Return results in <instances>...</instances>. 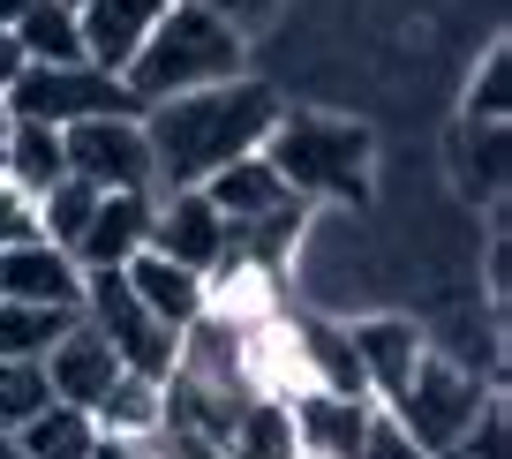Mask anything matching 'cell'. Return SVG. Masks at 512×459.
Instances as JSON below:
<instances>
[{
  "label": "cell",
  "instance_id": "603a6c76",
  "mask_svg": "<svg viewBox=\"0 0 512 459\" xmlns=\"http://www.w3.org/2000/svg\"><path fill=\"white\" fill-rule=\"evenodd\" d=\"M91 211H98V189H83V181L68 174L61 189L38 196V241H53V249H76V234L91 226Z\"/></svg>",
  "mask_w": 512,
  "mask_h": 459
},
{
  "label": "cell",
  "instance_id": "ac0fdd59",
  "mask_svg": "<svg viewBox=\"0 0 512 459\" xmlns=\"http://www.w3.org/2000/svg\"><path fill=\"white\" fill-rule=\"evenodd\" d=\"M8 38H16V53L31 68H76L83 61V31H76V8H68V0H23Z\"/></svg>",
  "mask_w": 512,
  "mask_h": 459
},
{
  "label": "cell",
  "instance_id": "4fadbf2b",
  "mask_svg": "<svg viewBox=\"0 0 512 459\" xmlns=\"http://www.w3.org/2000/svg\"><path fill=\"white\" fill-rule=\"evenodd\" d=\"M151 249V196H98L91 226L76 234V271L91 279V271H121L128 256Z\"/></svg>",
  "mask_w": 512,
  "mask_h": 459
},
{
  "label": "cell",
  "instance_id": "484cf974",
  "mask_svg": "<svg viewBox=\"0 0 512 459\" xmlns=\"http://www.w3.org/2000/svg\"><path fill=\"white\" fill-rule=\"evenodd\" d=\"M482 294H490V324H505V301H512V226H505V211L490 219V249H482Z\"/></svg>",
  "mask_w": 512,
  "mask_h": 459
},
{
  "label": "cell",
  "instance_id": "3957f363",
  "mask_svg": "<svg viewBox=\"0 0 512 459\" xmlns=\"http://www.w3.org/2000/svg\"><path fill=\"white\" fill-rule=\"evenodd\" d=\"M264 166L287 181L302 204H369L377 181V136L339 113H279L264 136Z\"/></svg>",
  "mask_w": 512,
  "mask_h": 459
},
{
  "label": "cell",
  "instance_id": "8fae6325",
  "mask_svg": "<svg viewBox=\"0 0 512 459\" xmlns=\"http://www.w3.org/2000/svg\"><path fill=\"white\" fill-rule=\"evenodd\" d=\"M38 369H46V392L61 399V407H83V414H91L98 399L113 392V377H121V362H113V347H106V339H98V332H91V324H83V317L68 324L61 339H53V354H46V362H38Z\"/></svg>",
  "mask_w": 512,
  "mask_h": 459
},
{
  "label": "cell",
  "instance_id": "44dd1931",
  "mask_svg": "<svg viewBox=\"0 0 512 459\" xmlns=\"http://www.w3.org/2000/svg\"><path fill=\"white\" fill-rule=\"evenodd\" d=\"M68 324H76V309H23V301H0V362H46Z\"/></svg>",
  "mask_w": 512,
  "mask_h": 459
},
{
  "label": "cell",
  "instance_id": "ffe728a7",
  "mask_svg": "<svg viewBox=\"0 0 512 459\" xmlns=\"http://www.w3.org/2000/svg\"><path fill=\"white\" fill-rule=\"evenodd\" d=\"M16 444L31 459H91V444H98V422L83 407H61V399H46V407L31 414V422L16 429Z\"/></svg>",
  "mask_w": 512,
  "mask_h": 459
},
{
  "label": "cell",
  "instance_id": "9c48e42d",
  "mask_svg": "<svg viewBox=\"0 0 512 459\" xmlns=\"http://www.w3.org/2000/svg\"><path fill=\"white\" fill-rule=\"evenodd\" d=\"M174 0H83L76 31H83V61L106 68V76H128V61L144 53V38L159 31V16Z\"/></svg>",
  "mask_w": 512,
  "mask_h": 459
},
{
  "label": "cell",
  "instance_id": "7c38bea8",
  "mask_svg": "<svg viewBox=\"0 0 512 459\" xmlns=\"http://www.w3.org/2000/svg\"><path fill=\"white\" fill-rule=\"evenodd\" d=\"M204 204L226 219V234H249V226H264V219H279V211H294L302 196H294L287 181L264 166V151H256V159H234L226 174L204 181Z\"/></svg>",
  "mask_w": 512,
  "mask_h": 459
},
{
  "label": "cell",
  "instance_id": "5bb4252c",
  "mask_svg": "<svg viewBox=\"0 0 512 459\" xmlns=\"http://www.w3.org/2000/svg\"><path fill=\"white\" fill-rule=\"evenodd\" d=\"M121 286L136 294V309H144L159 332H174V339L204 317V279H196V271H181V264H166V256H151V249L121 264Z\"/></svg>",
  "mask_w": 512,
  "mask_h": 459
},
{
  "label": "cell",
  "instance_id": "f546056e",
  "mask_svg": "<svg viewBox=\"0 0 512 459\" xmlns=\"http://www.w3.org/2000/svg\"><path fill=\"white\" fill-rule=\"evenodd\" d=\"M91 459H151V452H144V444H113V437H98Z\"/></svg>",
  "mask_w": 512,
  "mask_h": 459
},
{
  "label": "cell",
  "instance_id": "7402d4cb",
  "mask_svg": "<svg viewBox=\"0 0 512 459\" xmlns=\"http://www.w3.org/2000/svg\"><path fill=\"white\" fill-rule=\"evenodd\" d=\"M219 452H226V459H294V422H287V407H279V399H249V407H241V422L226 429Z\"/></svg>",
  "mask_w": 512,
  "mask_h": 459
},
{
  "label": "cell",
  "instance_id": "30bf717a",
  "mask_svg": "<svg viewBox=\"0 0 512 459\" xmlns=\"http://www.w3.org/2000/svg\"><path fill=\"white\" fill-rule=\"evenodd\" d=\"M0 301H23V309H83V271H76V256L53 249V241L0 249Z\"/></svg>",
  "mask_w": 512,
  "mask_h": 459
},
{
  "label": "cell",
  "instance_id": "5b68a950",
  "mask_svg": "<svg viewBox=\"0 0 512 459\" xmlns=\"http://www.w3.org/2000/svg\"><path fill=\"white\" fill-rule=\"evenodd\" d=\"M8 121H38V128H76V121H144V98L121 76L76 61V68H16V83L0 91Z\"/></svg>",
  "mask_w": 512,
  "mask_h": 459
},
{
  "label": "cell",
  "instance_id": "f1b7e54d",
  "mask_svg": "<svg viewBox=\"0 0 512 459\" xmlns=\"http://www.w3.org/2000/svg\"><path fill=\"white\" fill-rule=\"evenodd\" d=\"M196 8H211V16H226V23H234V31H241V38H249V23L264 16L272 0H196Z\"/></svg>",
  "mask_w": 512,
  "mask_h": 459
},
{
  "label": "cell",
  "instance_id": "d6a6232c",
  "mask_svg": "<svg viewBox=\"0 0 512 459\" xmlns=\"http://www.w3.org/2000/svg\"><path fill=\"white\" fill-rule=\"evenodd\" d=\"M0 136H8V106H0Z\"/></svg>",
  "mask_w": 512,
  "mask_h": 459
},
{
  "label": "cell",
  "instance_id": "277c9868",
  "mask_svg": "<svg viewBox=\"0 0 512 459\" xmlns=\"http://www.w3.org/2000/svg\"><path fill=\"white\" fill-rule=\"evenodd\" d=\"M490 399H497V384H490V377H475L467 362H452V354H437V347H430V354L415 362V377H407L400 392L384 399V414H392V422H400L430 459H445L452 444L475 429V414L490 407Z\"/></svg>",
  "mask_w": 512,
  "mask_h": 459
},
{
  "label": "cell",
  "instance_id": "4316f807",
  "mask_svg": "<svg viewBox=\"0 0 512 459\" xmlns=\"http://www.w3.org/2000/svg\"><path fill=\"white\" fill-rule=\"evenodd\" d=\"M362 459H430V452H422V444L407 437V429L392 422L384 407H369V429H362Z\"/></svg>",
  "mask_w": 512,
  "mask_h": 459
},
{
  "label": "cell",
  "instance_id": "83f0119b",
  "mask_svg": "<svg viewBox=\"0 0 512 459\" xmlns=\"http://www.w3.org/2000/svg\"><path fill=\"white\" fill-rule=\"evenodd\" d=\"M23 241H38V204L0 181V249H23Z\"/></svg>",
  "mask_w": 512,
  "mask_h": 459
},
{
  "label": "cell",
  "instance_id": "e0dca14e",
  "mask_svg": "<svg viewBox=\"0 0 512 459\" xmlns=\"http://www.w3.org/2000/svg\"><path fill=\"white\" fill-rule=\"evenodd\" d=\"M294 347H302V369H309V392H332V399H362V407H377L369 399V377L362 362H354V339L347 324H294Z\"/></svg>",
  "mask_w": 512,
  "mask_h": 459
},
{
  "label": "cell",
  "instance_id": "8992f818",
  "mask_svg": "<svg viewBox=\"0 0 512 459\" xmlns=\"http://www.w3.org/2000/svg\"><path fill=\"white\" fill-rule=\"evenodd\" d=\"M76 317L113 347V362H121L128 377H151V384L174 377V347H181V339L159 332V324L136 309V294L121 286V271H91V279H83V309H76Z\"/></svg>",
  "mask_w": 512,
  "mask_h": 459
},
{
  "label": "cell",
  "instance_id": "4dcf8cb0",
  "mask_svg": "<svg viewBox=\"0 0 512 459\" xmlns=\"http://www.w3.org/2000/svg\"><path fill=\"white\" fill-rule=\"evenodd\" d=\"M16 68H23V53H16V38L0 31V91H8V83H16Z\"/></svg>",
  "mask_w": 512,
  "mask_h": 459
},
{
  "label": "cell",
  "instance_id": "9a60e30c",
  "mask_svg": "<svg viewBox=\"0 0 512 459\" xmlns=\"http://www.w3.org/2000/svg\"><path fill=\"white\" fill-rule=\"evenodd\" d=\"M347 339H354V362H362V377H369V399H392L407 377H415V362L430 354V339H422V324H407V317H369V324H347Z\"/></svg>",
  "mask_w": 512,
  "mask_h": 459
},
{
  "label": "cell",
  "instance_id": "52a82bcc",
  "mask_svg": "<svg viewBox=\"0 0 512 459\" xmlns=\"http://www.w3.org/2000/svg\"><path fill=\"white\" fill-rule=\"evenodd\" d=\"M68 174L98 196H151V143L144 121H76L61 128Z\"/></svg>",
  "mask_w": 512,
  "mask_h": 459
},
{
  "label": "cell",
  "instance_id": "7a4b0ae2",
  "mask_svg": "<svg viewBox=\"0 0 512 459\" xmlns=\"http://www.w3.org/2000/svg\"><path fill=\"white\" fill-rule=\"evenodd\" d=\"M249 76V38L234 31L226 16H211V8H196V0H174L159 16V31L144 38V53L128 61V91L151 106H166V98H189V91H211V83H234Z\"/></svg>",
  "mask_w": 512,
  "mask_h": 459
},
{
  "label": "cell",
  "instance_id": "d6986e66",
  "mask_svg": "<svg viewBox=\"0 0 512 459\" xmlns=\"http://www.w3.org/2000/svg\"><path fill=\"white\" fill-rule=\"evenodd\" d=\"M91 422H98V437H113V444H144V437H159V422H166V392L151 377H113V392L91 407Z\"/></svg>",
  "mask_w": 512,
  "mask_h": 459
},
{
  "label": "cell",
  "instance_id": "ba28073f",
  "mask_svg": "<svg viewBox=\"0 0 512 459\" xmlns=\"http://www.w3.org/2000/svg\"><path fill=\"white\" fill-rule=\"evenodd\" d=\"M151 256L196 271V279L226 256V219L204 204V189H166V196H151Z\"/></svg>",
  "mask_w": 512,
  "mask_h": 459
},
{
  "label": "cell",
  "instance_id": "1f68e13d",
  "mask_svg": "<svg viewBox=\"0 0 512 459\" xmlns=\"http://www.w3.org/2000/svg\"><path fill=\"white\" fill-rule=\"evenodd\" d=\"M16 8H23V0H0V31H8V23H16Z\"/></svg>",
  "mask_w": 512,
  "mask_h": 459
},
{
  "label": "cell",
  "instance_id": "cb8c5ba5",
  "mask_svg": "<svg viewBox=\"0 0 512 459\" xmlns=\"http://www.w3.org/2000/svg\"><path fill=\"white\" fill-rule=\"evenodd\" d=\"M460 189L497 204V189H505V128H467L460 121Z\"/></svg>",
  "mask_w": 512,
  "mask_h": 459
},
{
  "label": "cell",
  "instance_id": "d4e9b609",
  "mask_svg": "<svg viewBox=\"0 0 512 459\" xmlns=\"http://www.w3.org/2000/svg\"><path fill=\"white\" fill-rule=\"evenodd\" d=\"M46 369L38 362H0V437H16L38 407H46Z\"/></svg>",
  "mask_w": 512,
  "mask_h": 459
},
{
  "label": "cell",
  "instance_id": "2e32d148",
  "mask_svg": "<svg viewBox=\"0 0 512 459\" xmlns=\"http://www.w3.org/2000/svg\"><path fill=\"white\" fill-rule=\"evenodd\" d=\"M0 181L16 196H46L68 181V151H61V128H38V121H8V136H0Z\"/></svg>",
  "mask_w": 512,
  "mask_h": 459
},
{
  "label": "cell",
  "instance_id": "6da1fadb",
  "mask_svg": "<svg viewBox=\"0 0 512 459\" xmlns=\"http://www.w3.org/2000/svg\"><path fill=\"white\" fill-rule=\"evenodd\" d=\"M279 91L256 76L211 83V91L166 98V106L144 113V143H151V196L166 189H204L211 174H226L234 159H256L264 136L279 121Z\"/></svg>",
  "mask_w": 512,
  "mask_h": 459
}]
</instances>
